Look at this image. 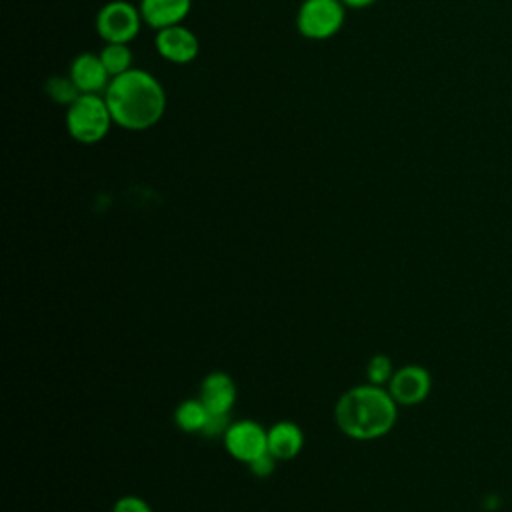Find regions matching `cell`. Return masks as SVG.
Listing matches in <instances>:
<instances>
[{
	"mask_svg": "<svg viewBox=\"0 0 512 512\" xmlns=\"http://www.w3.org/2000/svg\"><path fill=\"white\" fill-rule=\"evenodd\" d=\"M104 100L114 124L130 132L152 128L166 112L164 86L154 74L142 68H130L114 76L104 92Z\"/></svg>",
	"mask_w": 512,
	"mask_h": 512,
	"instance_id": "cell-1",
	"label": "cell"
},
{
	"mask_svg": "<svg viewBox=\"0 0 512 512\" xmlns=\"http://www.w3.org/2000/svg\"><path fill=\"white\" fill-rule=\"evenodd\" d=\"M398 418V404L384 386L358 384L348 388L336 402L334 420L342 434L354 440L386 436Z\"/></svg>",
	"mask_w": 512,
	"mask_h": 512,
	"instance_id": "cell-2",
	"label": "cell"
},
{
	"mask_svg": "<svg viewBox=\"0 0 512 512\" xmlns=\"http://www.w3.org/2000/svg\"><path fill=\"white\" fill-rule=\"evenodd\" d=\"M64 122L72 140L86 146L102 142L114 124L104 94H80L66 106Z\"/></svg>",
	"mask_w": 512,
	"mask_h": 512,
	"instance_id": "cell-3",
	"label": "cell"
},
{
	"mask_svg": "<svg viewBox=\"0 0 512 512\" xmlns=\"http://www.w3.org/2000/svg\"><path fill=\"white\" fill-rule=\"evenodd\" d=\"M344 18L340 0H304L296 12V30L308 40H328L340 32Z\"/></svg>",
	"mask_w": 512,
	"mask_h": 512,
	"instance_id": "cell-4",
	"label": "cell"
},
{
	"mask_svg": "<svg viewBox=\"0 0 512 512\" xmlns=\"http://www.w3.org/2000/svg\"><path fill=\"white\" fill-rule=\"evenodd\" d=\"M140 8L126 0H110L96 14V32L106 44H130L142 28Z\"/></svg>",
	"mask_w": 512,
	"mask_h": 512,
	"instance_id": "cell-5",
	"label": "cell"
},
{
	"mask_svg": "<svg viewBox=\"0 0 512 512\" xmlns=\"http://www.w3.org/2000/svg\"><path fill=\"white\" fill-rule=\"evenodd\" d=\"M224 448L234 460L248 466L254 458L268 452V430L256 420H234L224 432Z\"/></svg>",
	"mask_w": 512,
	"mask_h": 512,
	"instance_id": "cell-6",
	"label": "cell"
},
{
	"mask_svg": "<svg viewBox=\"0 0 512 512\" xmlns=\"http://www.w3.org/2000/svg\"><path fill=\"white\" fill-rule=\"evenodd\" d=\"M386 388L398 406H416L428 398L432 390V376L420 364H406L394 370Z\"/></svg>",
	"mask_w": 512,
	"mask_h": 512,
	"instance_id": "cell-7",
	"label": "cell"
},
{
	"mask_svg": "<svg viewBox=\"0 0 512 512\" xmlns=\"http://www.w3.org/2000/svg\"><path fill=\"white\" fill-rule=\"evenodd\" d=\"M156 52L172 64H190L200 52L198 36L184 24L156 30L154 36Z\"/></svg>",
	"mask_w": 512,
	"mask_h": 512,
	"instance_id": "cell-8",
	"label": "cell"
},
{
	"mask_svg": "<svg viewBox=\"0 0 512 512\" xmlns=\"http://www.w3.org/2000/svg\"><path fill=\"white\" fill-rule=\"evenodd\" d=\"M68 76L72 78L80 94H104L112 80L100 54L92 52L78 54L70 64Z\"/></svg>",
	"mask_w": 512,
	"mask_h": 512,
	"instance_id": "cell-9",
	"label": "cell"
},
{
	"mask_svg": "<svg viewBox=\"0 0 512 512\" xmlns=\"http://www.w3.org/2000/svg\"><path fill=\"white\" fill-rule=\"evenodd\" d=\"M198 398L210 414H230L236 402V384L230 374L216 370L202 378Z\"/></svg>",
	"mask_w": 512,
	"mask_h": 512,
	"instance_id": "cell-10",
	"label": "cell"
},
{
	"mask_svg": "<svg viewBox=\"0 0 512 512\" xmlns=\"http://www.w3.org/2000/svg\"><path fill=\"white\" fill-rule=\"evenodd\" d=\"M138 8L150 28L162 30L182 24L192 10V0H140Z\"/></svg>",
	"mask_w": 512,
	"mask_h": 512,
	"instance_id": "cell-11",
	"label": "cell"
},
{
	"mask_svg": "<svg viewBox=\"0 0 512 512\" xmlns=\"http://www.w3.org/2000/svg\"><path fill=\"white\" fill-rule=\"evenodd\" d=\"M304 448V432L292 420H280L268 428V452L278 460H292Z\"/></svg>",
	"mask_w": 512,
	"mask_h": 512,
	"instance_id": "cell-12",
	"label": "cell"
},
{
	"mask_svg": "<svg viewBox=\"0 0 512 512\" xmlns=\"http://www.w3.org/2000/svg\"><path fill=\"white\" fill-rule=\"evenodd\" d=\"M208 418H210V412L200 398L182 400L174 410L176 426L188 434H202Z\"/></svg>",
	"mask_w": 512,
	"mask_h": 512,
	"instance_id": "cell-13",
	"label": "cell"
},
{
	"mask_svg": "<svg viewBox=\"0 0 512 512\" xmlns=\"http://www.w3.org/2000/svg\"><path fill=\"white\" fill-rule=\"evenodd\" d=\"M108 74L114 78V76H120L124 72H128L134 62V54L130 50L128 44H104V48L98 52Z\"/></svg>",
	"mask_w": 512,
	"mask_h": 512,
	"instance_id": "cell-14",
	"label": "cell"
},
{
	"mask_svg": "<svg viewBox=\"0 0 512 512\" xmlns=\"http://www.w3.org/2000/svg\"><path fill=\"white\" fill-rule=\"evenodd\" d=\"M46 90H48V96L54 102L66 104V106H70L80 96V90L76 88V84L72 82L70 76H54V78H50L48 84H46Z\"/></svg>",
	"mask_w": 512,
	"mask_h": 512,
	"instance_id": "cell-15",
	"label": "cell"
},
{
	"mask_svg": "<svg viewBox=\"0 0 512 512\" xmlns=\"http://www.w3.org/2000/svg\"><path fill=\"white\" fill-rule=\"evenodd\" d=\"M392 374H394V368L386 354H374L366 364V376H368L370 384L388 386Z\"/></svg>",
	"mask_w": 512,
	"mask_h": 512,
	"instance_id": "cell-16",
	"label": "cell"
},
{
	"mask_svg": "<svg viewBox=\"0 0 512 512\" xmlns=\"http://www.w3.org/2000/svg\"><path fill=\"white\" fill-rule=\"evenodd\" d=\"M112 512H152L150 504L134 494H126L122 498H118L112 506Z\"/></svg>",
	"mask_w": 512,
	"mask_h": 512,
	"instance_id": "cell-17",
	"label": "cell"
},
{
	"mask_svg": "<svg viewBox=\"0 0 512 512\" xmlns=\"http://www.w3.org/2000/svg\"><path fill=\"white\" fill-rule=\"evenodd\" d=\"M276 458L270 454V452H264L260 454L258 458H254L250 464H248V470L256 476V478H268L272 476L274 468H276Z\"/></svg>",
	"mask_w": 512,
	"mask_h": 512,
	"instance_id": "cell-18",
	"label": "cell"
},
{
	"mask_svg": "<svg viewBox=\"0 0 512 512\" xmlns=\"http://www.w3.org/2000/svg\"><path fill=\"white\" fill-rule=\"evenodd\" d=\"M346 8H354V10H362V8H368L372 6L376 0H340Z\"/></svg>",
	"mask_w": 512,
	"mask_h": 512,
	"instance_id": "cell-19",
	"label": "cell"
}]
</instances>
